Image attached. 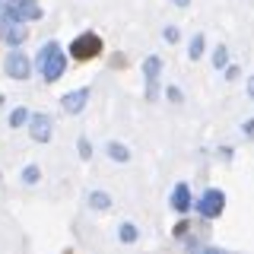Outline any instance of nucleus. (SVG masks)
<instances>
[{
  "label": "nucleus",
  "mask_w": 254,
  "mask_h": 254,
  "mask_svg": "<svg viewBox=\"0 0 254 254\" xmlns=\"http://www.w3.org/2000/svg\"><path fill=\"white\" fill-rule=\"evenodd\" d=\"M3 70H6V76H13V79H29L32 64H29V58L22 51H10L6 61H3Z\"/></svg>",
  "instance_id": "nucleus-5"
},
{
  "label": "nucleus",
  "mask_w": 254,
  "mask_h": 254,
  "mask_svg": "<svg viewBox=\"0 0 254 254\" xmlns=\"http://www.w3.org/2000/svg\"><path fill=\"white\" fill-rule=\"evenodd\" d=\"M22 181H26V185H38V181H42V169H38V165H29V169L22 172Z\"/></svg>",
  "instance_id": "nucleus-15"
},
{
  "label": "nucleus",
  "mask_w": 254,
  "mask_h": 254,
  "mask_svg": "<svg viewBox=\"0 0 254 254\" xmlns=\"http://www.w3.org/2000/svg\"><path fill=\"white\" fill-rule=\"evenodd\" d=\"M26 121H29V111L26 108H16L13 115H10V127H22Z\"/></svg>",
  "instance_id": "nucleus-17"
},
{
  "label": "nucleus",
  "mask_w": 254,
  "mask_h": 254,
  "mask_svg": "<svg viewBox=\"0 0 254 254\" xmlns=\"http://www.w3.org/2000/svg\"><path fill=\"white\" fill-rule=\"evenodd\" d=\"M159 73H162V58L159 54H149L143 61V76H146V99H156V86H159Z\"/></svg>",
  "instance_id": "nucleus-6"
},
{
  "label": "nucleus",
  "mask_w": 254,
  "mask_h": 254,
  "mask_svg": "<svg viewBox=\"0 0 254 254\" xmlns=\"http://www.w3.org/2000/svg\"><path fill=\"white\" fill-rule=\"evenodd\" d=\"M79 159H92V146L86 137H79Z\"/></svg>",
  "instance_id": "nucleus-19"
},
{
  "label": "nucleus",
  "mask_w": 254,
  "mask_h": 254,
  "mask_svg": "<svg viewBox=\"0 0 254 254\" xmlns=\"http://www.w3.org/2000/svg\"><path fill=\"white\" fill-rule=\"evenodd\" d=\"M200 254H226V251H219V248H203Z\"/></svg>",
  "instance_id": "nucleus-22"
},
{
  "label": "nucleus",
  "mask_w": 254,
  "mask_h": 254,
  "mask_svg": "<svg viewBox=\"0 0 254 254\" xmlns=\"http://www.w3.org/2000/svg\"><path fill=\"white\" fill-rule=\"evenodd\" d=\"M248 95H251V99H254V76L248 79Z\"/></svg>",
  "instance_id": "nucleus-23"
},
{
  "label": "nucleus",
  "mask_w": 254,
  "mask_h": 254,
  "mask_svg": "<svg viewBox=\"0 0 254 254\" xmlns=\"http://www.w3.org/2000/svg\"><path fill=\"white\" fill-rule=\"evenodd\" d=\"M38 70H42V76L48 83H54V79L64 76V70H67V58H64V48L58 42L45 45L42 51H38Z\"/></svg>",
  "instance_id": "nucleus-1"
},
{
  "label": "nucleus",
  "mask_w": 254,
  "mask_h": 254,
  "mask_svg": "<svg viewBox=\"0 0 254 254\" xmlns=\"http://www.w3.org/2000/svg\"><path fill=\"white\" fill-rule=\"evenodd\" d=\"M203 45H206V42H203V35L197 32V35L190 38V51H188V58H190V61H200V54H203Z\"/></svg>",
  "instance_id": "nucleus-14"
},
{
  "label": "nucleus",
  "mask_w": 254,
  "mask_h": 254,
  "mask_svg": "<svg viewBox=\"0 0 254 254\" xmlns=\"http://www.w3.org/2000/svg\"><path fill=\"white\" fill-rule=\"evenodd\" d=\"M137 226H133V222H124V226H121V232H118V238H121V242L124 245H133V242H137Z\"/></svg>",
  "instance_id": "nucleus-13"
},
{
  "label": "nucleus",
  "mask_w": 254,
  "mask_h": 254,
  "mask_svg": "<svg viewBox=\"0 0 254 254\" xmlns=\"http://www.w3.org/2000/svg\"><path fill=\"white\" fill-rule=\"evenodd\" d=\"M226 64H229V48L219 45L216 51H213V67H226Z\"/></svg>",
  "instance_id": "nucleus-16"
},
{
  "label": "nucleus",
  "mask_w": 254,
  "mask_h": 254,
  "mask_svg": "<svg viewBox=\"0 0 254 254\" xmlns=\"http://www.w3.org/2000/svg\"><path fill=\"white\" fill-rule=\"evenodd\" d=\"M99 51H102V38L95 32H83L70 42V58L73 61H92Z\"/></svg>",
  "instance_id": "nucleus-3"
},
{
  "label": "nucleus",
  "mask_w": 254,
  "mask_h": 254,
  "mask_svg": "<svg viewBox=\"0 0 254 254\" xmlns=\"http://www.w3.org/2000/svg\"><path fill=\"white\" fill-rule=\"evenodd\" d=\"M89 86H83V89H73V92H67L61 99V105H64V111H67V115H79V111L86 108V102H89Z\"/></svg>",
  "instance_id": "nucleus-9"
},
{
  "label": "nucleus",
  "mask_w": 254,
  "mask_h": 254,
  "mask_svg": "<svg viewBox=\"0 0 254 254\" xmlns=\"http://www.w3.org/2000/svg\"><path fill=\"white\" fill-rule=\"evenodd\" d=\"M242 133H245V137H248V140H254V121H245V127H242Z\"/></svg>",
  "instance_id": "nucleus-21"
},
{
  "label": "nucleus",
  "mask_w": 254,
  "mask_h": 254,
  "mask_svg": "<svg viewBox=\"0 0 254 254\" xmlns=\"http://www.w3.org/2000/svg\"><path fill=\"white\" fill-rule=\"evenodd\" d=\"M29 133L35 143H51V133H54V124L48 115H29Z\"/></svg>",
  "instance_id": "nucleus-7"
},
{
  "label": "nucleus",
  "mask_w": 254,
  "mask_h": 254,
  "mask_svg": "<svg viewBox=\"0 0 254 254\" xmlns=\"http://www.w3.org/2000/svg\"><path fill=\"white\" fill-rule=\"evenodd\" d=\"M105 149H108V156L115 159V162H127V159H130V149H127L124 143H118V140H111Z\"/></svg>",
  "instance_id": "nucleus-11"
},
{
  "label": "nucleus",
  "mask_w": 254,
  "mask_h": 254,
  "mask_svg": "<svg viewBox=\"0 0 254 254\" xmlns=\"http://www.w3.org/2000/svg\"><path fill=\"white\" fill-rule=\"evenodd\" d=\"M89 206H92V210H108L111 197L105 194V190H92V194H89Z\"/></svg>",
  "instance_id": "nucleus-12"
},
{
  "label": "nucleus",
  "mask_w": 254,
  "mask_h": 254,
  "mask_svg": "<svg viewBox=\"0 0 254 254\" xmlns=\"http://www.w3.org/2000/svg\"><path fill=\"white\" fill-rule=\"evenodd\" d=\"M42 16H45V10L38 6V0H3V19L35 22Z\"/></svg>",
  "instance_id": "nucleus-2"
},
{
  "label": "nucleus",
  "mask_w": 254,
  "mask_h": 254,
  "mask_svg": "<svg viewBox=\"0 0 254 254\" xmlns=\"http://www.w3.org/2000/svg\"><path fill=\"white\" fill-rule=\"evenodd\" d=\"M172 206L178 213H188L190 210V188L181 181V185H175V190H172Z\"/></svg>",
  "instance_id": "nucleus-10"
},
{
  "label": "nucleus",
  "mask_w": 254,
  "mask_h": 254,
  "mask_svg": "<svg viewBox=\"0 0 254 254\" xmlns=\"http://www.w3.org/2000/svg\"><path fill=\"white\" fill-rule=\"evenodd\" d=\"M165 95H169V102H175V105L181 102V89H178V86H169V89H165Z\"/></svg>",
  "instance_id": "nucleus-20"
},
{
  "label": "nucleus",
  "mask_w": 254,
  "mask_h": 254,
  "mask_svg": "<svg viewBox=\"0 0 254 254\" xmlns=\"http://www.w3.org/2000/svg\"><path fill=\"white\" fill-rule=\"evenodd\" d=\"M222 210H226V194H222L219 188L203 190V197L197 200V213H200V219H216V216H222Z\"/></svg>",
  "instance_id": "nucleus-4"
},
{
  "label": "nucleus",
  "mask_w": 254,
  "mask_h": 254,
  "mask_svg": "<svg viewBox=\"0 0 254 254\" xmlns=\"http://www.w3.org/2000/svg\"><path fill=\"white\" fill-rule=\"evenodd\" d=\"M175 6H190V0H172Z\"/></svg>",
  "instance_id": "nucleus-24"
},
{
  "label": "nucleus",
  "mask_w": 254,
  "mask_h": 254,
  "mask_svg": "<svg viewBox=\"0 0 254 254\" xmlns=\"http://www.w3.org/2000/svg\"><path fill=\"white\" fill-rule=\"evenodd\" d=\"M162 38H165V42H172V45H175V42L181 38V32L175 29V26H165V29H162Z\"/></svg>",
  "instance_id": "nucleus-18"
},
{
  "label": "nucleus",
  "mask_w": 254,
  "mask_h": 254,
  "mask_svg": "<svg viewBox=\"0 0 254 254\" xmlns=\"http://www.w3.org/2000/svg\"><path fill=\"white\" fill-rule=\"evenodd\" d=\"M0 38H3L6 45H22V42L29 38L26 22H19V19H3V26H0Z\"/></svg>",
  "instance_id": "nucleus-8"
}]
</instances>
